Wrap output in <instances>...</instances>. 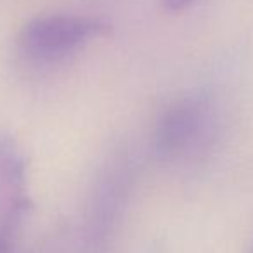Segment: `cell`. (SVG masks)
Masks as SVG:
<instances>
[{
	"mask_svg": "<svg viewBox=\"0 0 253 253\" xmlns=\"http://www.w3.org/2000/svg\"><path fill=\"white\" fill-rule=\"evenodd\" d=\"M217 132L215 108L203 95H187L163 111L156 126L155 148L165 162L200 155Z\"/></svg>",
	"mask_w": 253,
	"mask_h": 253,
	"instance_id": "1",
	"label": "cell"
},
{
	"mask_svg": "<svg viewBox=\"0 0 253 253\" xmlns=\"http://www.w3.org/2000/svg\"><path fill=\"white\" fill-rule=\"evenodd\" d=\"M108 30L101 19L78 14H50L32 19L18 37V49L33 63H56L77 52Z\"/></svg>",
	"mask_w": 253,
	"mask_h": 253,
	"instance_id": "2",
	"label": "cell"
},
{
	"mask_svg": "<svg viewBox=\"0 0 253 253\" xmlns=\"http://www.w3.org/2000/svg\"><path fill=\"white\" fill-rule=\"evenodd\" d=\"M28 210L25 156L12 135L0 134V253H11Z\"/></svg>",
	"mask_w": 253,
	"mask_h": 253,
	"instance_id": "3",
	"label": "cell"
},
{
	"mask_svg": "<svg viewBox=\"0 0 253 253\" xmlns=\"http://www.w3.org/2000/svg\"><path fill=\"white\" fill-rule=\"evenodd\" d=\"M193 2L194 0H163V5H165L169 11L179 12V11H182V9L189 7Z\"/></svg>",
	"mask_w": 253,
	"mask_h": 253,
	"instance_id": "4",
	"label": "cell"
},
{
	"mask_svg": "<svg viewBox=\"0 0 253 253\" xmlns=\"http://www.w3.org/2000/svg\"><path fill=\"white\" fill-rule=\"evenodd\" d=\"M252 253H253V248H252Z\"/></svg>",
	"mask_w": 253,
	"mask_h": 253,
	"instance_id": "5",
	"label": "cell"
}]
</instances>
